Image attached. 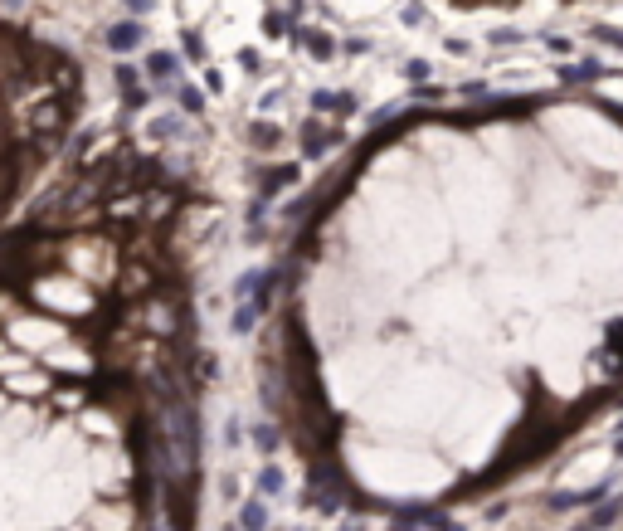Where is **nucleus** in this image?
Listing matches in <instances>:
<instances>
[{
	"mask_svg": "<svg viewBox=\"0 0 623 531\" xmlns=\"http://www.w3.org/2000/svg\"><path fill=\"white\" fill-rule=\"evenodd\" d=\"M278 375L302 453L360 502L502 487L623 395V191L346 200L283 288Z\"/></svg>",
	"mask_w": 623,
	"mask_h": 531,
	"instance_id": "nucleus-1",
	"label": "nucleus"
},
{
	"mask_svg": "<svg viewBox=\"0 0 623 531\" xmlns=\"http://www.w3.org/2000/svg\"><path fill=\"white\" fill-rule=\"evenodd\" d=\"M136 39H141V29H136V25H117V29L108 34V44H112V49H132Z\"/></svg>",
	"mask_w": 623,
	"mask_h": 531,
	"instance_id": "nucleus-2",
	"label": "nucleus"
},
{
	"mask_svg": "<svg viewBox=\"0 0 623 531\" xmlns=\"http://www.w3.org/2000/svg\"><path fill=\"white\" fill-rule=\"evenodd\" d=\"M0 5H5V10H20V5H25V0H0Z\"/></svg>",
	"mask_w": 623,
	"mask_h": 531,
	"instance_id": "nucleus-3",
	"label": "nucleus"
}]
</instances>
